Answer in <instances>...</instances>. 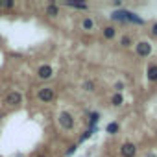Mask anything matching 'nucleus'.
Returning a JSON list of instances; mask_svg holds the SVG:
<instances>
[{"mask_svg":"<svg viewBox=\"0 0 157 157\" xmlns=\"http://www.w3.org/2000/svg\"><path fill=\"white\" fill-rule=\"evenodd\" d=\"M137 56H140V57H148L150 54H151V44L148 43V41H140V43H137Z\"/></svg>","mask_w":157,"mask_h":157,"instance_id":"1","label":"nucleus"},{"mask_svg":"<svg viewBox=\"0 0 157 157\" xmlns=\"http://www.w3.org/2000/svg\"><path fill=\"white\" fill-rule=\"evenodd\" d=\"M59 124H61L65 129H72V128H74V118H72V115L67 113V111L61 113V115H59Z\"/></svg>","mask_w":157,"mask_h":157,"instance_id":"2","label":"nucleus"},{"mask_svg":"<svg viewBox=\"0 0 157 157\" xmlns=\"http://www.w3.org/2000/svg\"><path fill=\"white\" fill-rule=\"evenodd\" d=\"M37 96H39L41 102H52V100H54V89H52V87H43V89L37 93Z\"/></svg>","mask_w":157,"mask_h":157,"instance_id":"3","label":"nucleus"},{"mask_svg":"<svg viewBox=\"0 0 157 157\" xmlns=\"http://www.w3.org/2000/svg\"><path fill=\"white\" fill-rule=\"evenodd\" d=\"M120 153H122V157H135L137 148H135V144H131V142H124L122 148H120Z\"/></svg>","mask_w":157,"mask_h":157,"instance_id":"4","label":"nucleus"},{"mask_svg":"<svg viewBox=\"0 0 157 157\" xmlns=\"http://www.w3.org/2000/svg\"><path fill=\"white\" fill-rule=\"evenodd\" d=\"M52 74H54V70H52L50 65H43V67H39V70H37V76L41 78V80H48V78H52Z\"/></svg>","mask_w":157,"mask_h":157,"instance_id":"5","label":"nucleus"},{"mask_svg":"<svg viewBox=\"0 0 157 157\" xmlns=\"http://www.w3.org/2000/svg\"><path fill=\"white\" fill-rule=\"evenodd\" d=\"M6 102L11 104V105H17V104L22 102V94H21V93H10V94L6 96Z\"/></svg>","mask_w":157,"mask_h":157,"instance_id":"6","label":"nucleus"},{"mask_svg":"<svg viewBox=\"0 0 157 157\" xmlns=\"http://www.w3.org/2000/svg\"><path fill=\"white\" fill-rule=\"evenodd\" d=\"M146 78H148L150 82H157V65L148 67V70H146Z\"/></svg>","mask_w":157,"mask_h":157,"instance_id":"7","label":"nucleus"},{"mask_svg":"<svg viewBox=\"0 0 157 157\" xmlns=\"http://www.w3.org/2000/svg\"><path fill=\"white\" fill-rule=\"evenodd\" d=\"M111 19H113V21H118V22H128V21H126V11H115V13L111 15Z\"/></svg>","mask_w":157,"mask_h":157,"instance_id":"8","label":"nucleus"},{"mask_svg":"<svg viewBox=\"0 0 157 157\" xmlns=\"http://www.w3.org/2000/svg\"><path fill=\"white\" fill-rule=\"evenodd\" d=\"M115 35H117V32H115L113 26H105V28H104V37H105V39H113Z\"/></svg>","mask_w":157,"mask_h":157,"instance_id":"9","label":"nucleus"},{"mask_svg":"<svg viewBox=\"0 0 157 157\" xmlns=\"http://www.w3.org/2000/svg\"><path fill=\"white\" fill-rule=\"evenodd\" d=\"M82 26H83V30H93V28H94V22H93L91 19H83Z\"/></svg>","mask_w":157,"mask_h":157,"instance_id":"10","label":"nucleus"},{"mask_svg":"<svg viewBox=\"0 0 157 157\" xmlns=\"http://www.w3.org/2000/svg\"><path fill=\"white\" fill-rule=\"evenodd\" d=\"M57 13H59V11H57L56 6H48V8H46V15H50V17H56Z\"/></svg>","mask_w":157,"mask_h":157,"instance_id":"11","label":"nucleus"},{"mask_svg":"<svg viewBox=\"0 0 157 157\" xmlns=\"http://www.w3.org/2000/svg\"><path fill=\"white\" fill-rule=\"evenodd\" d=\"M117 131H118V124L117 122H111L107 126V133H117Z\"/></svg>","mask_w":157,"mask_h":157,"instance_id":"12","label":"nucleus"},{"mask_svg":"<svg viewBox=\"0 0 157 157\" xmlns=\"http://www.w3.org/2000/svg\"><path fill=\"white\" fill-rule=\"evenodd\" d=\"M122 102H124V98L120 94H115L113 96V105H122Z\"/></svg>","mask_w":157,"mask_h":157,"instance_id":"13","label":"nucleus"},{"mask_svg":"<svg viewBox=\"0 0 157 157\" xmlns=\"http://www.w3.org/2000/svg\"><path fill=\"white\" fill-rule=\"evenodd\" d=\"M120 44H122V46H129V44H131V39H129L128 35H124V37L120 39Z\"/></svg>","mask_w":157,"mask_h":157,"instance_id":"14","label":"nucleus"},{"mask_svg":"<svg viewBox=\"0 0 157 157\" xmlns=\"http://www.w3.org/2000/svg\"><path fill=\"white\" fill-rule=\"evenodd\" d=\"M98 118H100L98 113H91V124H93V128H94V124L98 122Z\"/></svg>","mask_w":157,"mask_h":157,"instance_id":"15","label":"nucleus"},{"mask_svg":"<svg viewBox=\"0 0 157 157\" xmlns=\"http://www.w3.org/2000/svg\"><path fill=\"white\" fill-rule=\"evenodd\" d=\"M68 6L74 10H87V4H68Z\"/></svg>","mask_w":157,"mask_h":157,"instance_id":"16","label":"nucleus"},{"mask_svg":"<svg viewBox=\"0 0 157 157\" xmlns=\"http://www.w3.org/2000/svg\"><path fill=\"white\" fill-rule=\"evenodd\" d=\"M93 131H94V128H91V129H89V131H85V133H83V135H82V139H80V140H85V139H89V137H91V135H93Z\"/></svg>","mask_w":157,"mask_h":157,"instance_id":"17","label":"nucleus"},{"mask_svg":"<svg viewBox=\"0 0 157 157\" xmlns=\"http://www.w3.org/2000/svg\"><path fill=\"white\" fill-rule=\"evenodd\" d=\"M83 87H85V91H94V83H93V82H87Z\"/></svg>","mask_w":157,"mask_h":157,"instance_id":"18","label":"nucleus"},{"mask_svg":"<svg viewBox=\"0 0 157 157\" xmlns=\"http://www.w3.org/2000/svg\"><path fill=\"white\" fill-rule=\"evenodd\" d=\"M74 151H76V146H70V148H68V151H67V155H72Z\"/></svg>","mask_w":157,"mask_h":157,"instance_id":"19","label":"nucleus"},{"mask_svg":"<svg viewBox=\"0 0 157 157\" xmlns=\"http://www.w3.org/2000/svg\"><path fill=\"white\" fill-rule=\"evenodd\" d=\"M4 6H6V8H11V6H13V0H8V2H4Z\"/></svg>","mask_w":157,"mask_h":157,"instance_id":"20","label":"nucleus"},{"mask_svg":"<svg viewBox=\"0 0 157 157\" xmlns=\"http://www.w3.org/2000/svg\"><path fill=\"white\" fill-rule=\"evenodd\" d=\"M122 87H124V85H122V83H115V89H117V91H120V89H122Z\"/></svg>","mask_w":157,"mask_h":157,"instance_id":"21","label":"nucleus"},{"mask_svg":"<svg viewBox=\"0 0 157 157\" xmlns=\"http://www.w3.org/2000/svg\"><path fill=\"white\" fill-rule=\"evenodd\" d=\"M151 32H153V35H157V22L153 24V28H151Z\"/></svg>","mask_w":157,"mask_h":157,"instance_id":"22","label":"nucleus"},{"mask_svg":"<svg viewBox=\"0 0 157 157\" xmlns=\"http://www.w3.org/2000/svg\"><path fill=\"white\" fill-rule=\"evenodd\" d=\"M146 157H155V153H148V155H146Z\"/></svg>","mask_w":157,"mask_h":157,"instance_id":"23","label":"nucleus"},{"mask_svg":"<svg viewBox=\"0 0 157 157\" xmlns=\"http://www.w3.org/2000/svg\"><path fill=\"white\" fill-rule=\"evenodd\" d=\"M39 157H44V155H39Z\"/></svg>","mask_w":157,"mask_h":157,"instance_id":"24","label":"nucleus"}]
</instances>
